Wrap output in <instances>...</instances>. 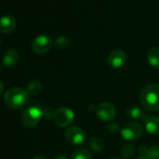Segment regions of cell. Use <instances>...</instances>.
Returning a JSON list of instances; mask_svg holds the SVG:
<instances>
[{
  "label": "cell",
  "mask_w": 159,
  "mask_h": 159,
  "mask_svg": "<svg viewBox=\"0 0 159 159\" xmlns=\"http://www.w3.org/2000/svg\"><path fill=\"white\" fill-rule=\"evenodd\" d=\"M138 152L148 159H159V146L153 145L151 147L146 146H140L138 148Z\"/></svg>",
  "instance_id": "obj_13"
},
{
  "label": "cell",
  "mask_w": 159,
  "mask_h": 159,
  "mask_svg": "<svg viewBox=\"0 0 159 159\" xmlns=\"http://www.w3.org/2000/svg\"><path fill=\"white\" fill-rule=\"evenodd\" d=\"M43 117V111L37 106H30L26 108L22 115V124L27 128L37 126Z\"/></svg>",
  "instance_id": "obj_3"
},
{
  "label": "cell",
  "mask_w": 159,
  "mask_h": 159,
  "mask_svg": "<svg viewBox=\"0 0 159 159\" xmlns=\"http://www.w3.org/2000/svg\"><path fill=\"white\" fill-rule=\"evenodd\" d=\"M143 129L141 124L139 123H128L125 125L121 129V135L126 141H136L141 138L142 135Z\"/></svg>",
  "instance_id": "obj_7"
},
{
  "label": "cell",
  "mask_w": 159,
  "mask_h": 159,
  "mask_svg": "<svg viewBox=\"0 0 159 159\" xmlns=\"http://www.w3.org/2000/svg\"><path fill=\"white\" fill-rule=\"evenodd\" d=\"M147 60L151 66L159 69V47L153 48L147 54Z\"/></svg>",
  "instance_id": "obj_15"
},
{
  "label": "cell",
  "mask_w": 159,
  "mask_h": 159,
  "mask_svg": "<svg viewBox=\"0 0 159 159\" xmlns=\"http://www.w3.org/2000/svg\"><path fill=\"white\" fill-rule=\"evenodd\" d=\"M74 118H75L74 112L68 107L59 108L58 110L55 111L54 116H53L54 123L61 128L69 126L73 122Z\"/></svg>",
  "instance_id": "obj_5"
},
{
  "label": "cell",
  "mask_w": 159,
  "mask_h": 159,
  "mask_svg": "<svg viewBox=\"0 0 159 159\" xmlns=\"http://www.w3.org/2000/svg\"><path fill=\"white\" fill-rule=\"evenodd\" d=\"M53 159H67L65 156H62V155H58V156H56V157H54Z\"/></svg>",
  "instance_id": "obj_24"
},
{
  "label": "cell",
  "mask_w": 159,
  "mask_h": 159,
  "mask_svg": "<svg viewBox=\"0 0 159 159\" xmlns=\"http://www.w3.org/2000/svg\"><path fill=\"white\" fill-rule=\"evenodd\" d=\"M70 44H71L70 39L67 36H64V35L58 36L55 39V45L59 48H67L70 46Z\"/></svg>",
  "instance_id": "obj_20"
},
{
  "label": "cell",
  "mask_w": 159,
  "mask_h": 159,
  "mask_svg": "<svg viewBox=\"0 0 159 159\" xmlns=\"http://www.w3.org/2000/svg\"><path fill=\"white\" fill-rule=\"evenodd\" d=\"M32 159H47L44 156H37V157H33Z\"/></svg>",
  "instance_id": "obj_25"
},
{
  "label": "cell",
  "mask_w": 159,
  "mask_h": 159,
  "mask_svg": "<svg viewBox=\"0 0 159 159\" xmlns=\"http://www.w3.org/2000/svg\"><path fill=\"white\" fill-rule=\"evenodd\" d=\"M89 146L95 153H101L105 148L104 142L98 137H92L89 141Z\"/></svg>",
  "instance_id": "obj_17"
},
{
  "label": "cell",
  "mask_w": 159,
  "mask_h": 159,
  "mask_svg": "<svg viewBox=\"0 0 159 159\" xmlns=\"http://www.w3.org/2000/svg\"><path fill=\"white\" fill-rule=\"evenodd\" d=\"M108 129H109V131L110 132H112V133H118V132H121V128H120V126L117 124V123H111L110 125H109V127H108Z\"/></svg>",
  "instance_id": "obj_21"
},
{
  "label": "cell",
  "mask_w": 159,
  "mask_h": 159,
  "mask_svg": "<svg viewBox=\"0 0 159 159\" xmlns=\"http://www.w3.org/2000/svg\"><path fill=\"white\" fill-rule=\"evenodd\" d=\"M86 138L87 136L85 131L78 127L68 128L65 131V139L70 145H82L86 141Z\"/></svg>",
  "instance_id": "obj_4"
},
{
  "label": "cell",
  "mask_w": 159,
  "mask_h": 159,
  "mask_svg": "<svg viewBox=\"0 0 159 159\" xmlns=\"http://www.w3.org/2000/svg\"><path fill=\"white\" fill-rule=\"evenodd\" d=\"M52 47V39L47 34L37 35L31 44L32 50L37 54L47 53Z\"/></svg>",
  "instance_id": "obj_6"
},
{
  "label": "cell",
  "mask_w": 159,
  "mask_h": 159,
  "mask_svg": "<svg viewBox=\"0 0 159 159\" xmlns=\"http://www.w3.org/2000/svg\"><path fill=\"white\" fill-rule=\"evenodd\" d=\"M4 102L10 109H22L29 102V93L27 92V90L19 87L9 88L5 92Z\"/></svg>",
  "instance_id": "obj_1"
},
{
  "label": "cell",
  "mask_w": 159,
  "mask_h": 159,
  "mask_svg": "<svg viewBox=\"0 0 159 159\" xmlns=\"http://www.w3.org/2000/svg\"><path fill=\"white\" fill-rule=\"evenodd\" d=\"M42 89H43V86L41 82L38 80L30 81L27 84V88H26V90L29 93V95H33V96L38 95L42 91Z\"/></svg>",
  "instance_id": "obj_16"
},
{
  "label": "cell",
  "mask_w": 159,
  "mask_h": 159,
  "mask_svg": "<svg viewBox=\"0 0 159 159\" xmlns=\"http://www.w3.org/2000/svg\"><path fill=\"white\" fill-rule=\"evenodd\" d=\"M92 154L85 148H79L75 150L71 156L72 159H92Z\"/></svg>",
  "instance_id": "obj_18"
},
{
  "label": "cell",
  "mask_w": 159,
  "mask_h": 159,
  "mask_svg": "<svg viewBox=\"0 0 159 159\" xmlns=\"http://www.w3.org/2000/svg\"><path fill=\"white\" fill-rule=\"evenodd\" d=\"M16 26V20L10 15L3 16L0 19V33L8 34L11 33Z\"/></svg>",
  "instance_id": "obj_10"
},
{
  "label": "cell",
  "mask_w": 159,
  "mask_h": 159,
  "mask_svg": "<svg viewBox=\"0 0 159 159\" xmlns=\"http://www.w3.org/2000/svg\"><path fill=\"white\" fill-rule=\"evenodd\" d=\"M137 159H148V158H147V157H142H142H138V158H137Z\"/></svg>",
  "instance_id": "obj_26"
},
{
  "label": "cell",
  "mask_w": 159,
  "mask_h": 159,
  "mask_svg": "<svg viewBox=\"0 0 159 159\" xmlns=\"http://www.w3.org/2000/svg\"><path fill=\"white\" fill-rule=\"evenodd\" d=\"M112 159H125V158H112Z\"/></svg>",
  "instance_id": "obj_28"
},
{
  "label": "cell",
  "mask_w": 159,
  "mask_h": 159,
  "mask_svg": "<svg viewBox=\"0 0 159 159\" xmlns=\"http://www.w3.org/2000/svg\"><path fill=\"white\" fill-rule=\"evenodd\" d=\"M127 113L128 116H130L131 118L136 119V120H144L147 116V115L144 113V111L141 107L136 106V105L129 106L127 110Z\"/></svg>",
  "instance_id": "obj_14"
},
{
  "label": "cell",
  "mask_w": 159,
  "mask_h": 159,
  "mask_svg": "<svg viewBox=\"0 0 159 159\" xmlns=\"http://www.w3.org/2000/svg\"><path fill=\"white\" fill-rule=\"evenodd\" d=\"M4 89H5V87H4V84L0 81V96L4 93Z\"/></svg>",
  "instance_id": "obj_23"
},
{
  "label": "cell",
  "mask_w": 159,
  "mask_h": 159,
  "mask_svg": "<svg viewBox=\"0 0 159 159\" xmlns=\"http://www.w3.org/2000/svg\"><path fill=\"white\" fill-rule=\"evenodd\" d=\"M1 44H2V41H1V38H0V46H1Z\"/></svg>",
  "instance_id": "obj_27"
},
{
  "label": "cell",
  "mask_w": 159,
  "mask_h": 159,
  "mask_svg": "<svg viewBox=\"0 0 159 159\" xmlns=\"http://www.w3.org/2000/svg\"><path fill=\"white\" fill-rule=\"evenodd\" d=\"M54 113H55V112H53L52 108H48V109H46L45 111H43V116H45L47 119H51L52 117L53 118Z\"/></svg>",
  "instance_id": "obj_22"
},
{
  "label": "cell",
  "mask_w": 159,
  "mask_h": 159,
  "mask_svg": "<svg viewBox=\"0 0 159 159\" xmlns=\"http://www.w3.org/2000/svg\"><path fill=\"white\" fill-rule=\"evenodd\" d=\"M142 105L148 111H159V84L147 85L141 92Z\"/></svg>",
  "instance_id": "obj_2"
},
{
  "label": "cell",
  "mask_w": 159,
  "mask_h": 159,
  "mask_svg": "<svg viewBox=\"0 0 159 159\" xmlns=\"http://www.w3.org/2000/svg\"><path fill=\"white\" fill-rule=\"evenodd\" d=\"M19 59H20V56H19V53H18L17 50H15V49H7L4 53L2 62L6 67L10 68V67L15 66L18 63Z\"/></svg>",
  "instance_id": "obj_11"
},
{
  "label": "cell",
  "mask_w": 159,
  "mask_h": 159,
  "mask_svg": "<svg viewBox=\"0 0 159 159\" xmlns=\"http://www.w3.org/2000/svg\"><path fill=\"white\" fill-rule=\"evenodd\" d=\"M144 127L147 132L153 135L159 134V117L154 116H147L144 119Z\"/></svg>",
  "instance_id": "obj_12"
},
{
  "label": "cell",
  "mask_w": 159,
  "mask_h": 159,
  "mask_svg": "<svg viewBox=\"0 0 159 159\" xmlns=\"http://www.w3.org/2000/svg\"><path fill=\"white\" fill-rule=\"evenodd\" d=\"M127 61V54L122 49L112 51L108 57V63L113 69H119L125 65Z\"/></svg>",
  "instance_id": "obj_9"
},
{
  "label": "cell",
  "mask_w": 159,
  "mask_h": 159,
  "mask_svg": "<svg viewBox=\"0 0 159 159\" xmlns=\"http://www.w3.org/2000/svg\"><path fill=\"white\" fill-rule=\"evenodd\" d=\"M97 117L105 122L112 121L116 116V109L114 105L110 102H101L96 109Z\"/></svg>",
  "instance_id": "obj_8"
},
{
  "label": "cell",
  "mask_w": 159,
  "mask_h": 159,
  "mask_svg": "<svg viewBox=\"0 0 159 159\" xmlns=\"http://www.w3.org/2000/svg\"><path fill=\"white\" fill-rule=\"evenodd\" d=\"M120 153H121V155L123 156L124 158H131L134 156V154H135V147L132 144H130V143L124 144L121 147Z\"/></svg>",
  "instance_id": "obj_19"
}]
</instances>
